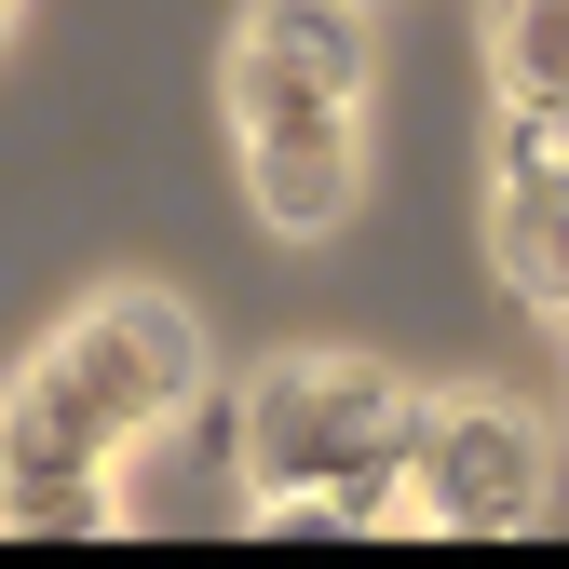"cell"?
Masks as SVG:
<instances>
[{"label": "cell", "mask_w": 569, "mask_h": 569, "mask_svg": "<svg viewBox=\"0 0 569 569\" xmlns=\"http://www.w3.org/2000/svg\"><path fill=\"white\" fill-rule=\"evenodd\" d=\"M420 420H435V407H420L407 380H380V367H284V380H258V407H244V461H258V488L407 475Z\"/></svg>", "instance_id": "6da1fadb"}, {"label": "cell", "mask_w": 569, "mask_h": 569, "mask_svg": "<svg viewBox=\"0 0 569 569\" xmlns=\"http://www.w3.org/2000/svg\"><path fill=\"white\" fill-rule=\"evenodd\" d=\"M28 380H54V393H68V407H82L96 435L122 448V435H150V420H177V407H190V380H203V339H190V312H177V299L122 284V299H96V312L68 326Z\"/></svg>", "instance_id": "7a4b0ae2"}, {"label": "cell", "mask_w": 569, "mask_h": 569, "mask_svg": "<svg viewBox=\"0 0 569 569\" xmlns=\"http://www.w3.org/2000/svg\"><path fill=\"white\" fill-rule=\"evenodd\" d=\"M407 488H420V516H435V529L488 542V529H542L556 461H542V435H529V420H502V407H448V420H420Z\"/></svg>", "instance_id": "3957f363"}, {"label": "cell", "mask_w": 569, "mask_h": 569, "mask_svg": "<svg viewBox=\"0 0 569 569\" xmlns=\"http://www.w3.org/2000/svg\"><path fill=\"white\" fill-rule=\"evenodd\" d=\"M0 529H14V542H82V529H109V435L54 380H28L14 407H0Z\"/></svg>", "instance_id": "277c9868"}, {"label": "cell", "mask_w": 569, "mask_h": 569, "mask_svg": "<svg viewBox=\"0 0 569 569\" xmlns=\"http://www.w3.org/2000/svg\"><path fill=\"white\" fill-rule=\"evenodd\" d=\"M502 271H516L529 312L569 299V96H516V136H502Z\"/></svg>", "instance_id": "5b68a950"}, {"label": "cell", "mask_w": 569, "mask_h": 569, "mask_svg": "<svg viewBox=\"0 0 569 569\" xmlns=\"http://www.w3.org/2000/svg\"><path fill=\"white\" fill-rule=\"evenodd\" d=\"M231 122H244V150H352V96L299 82V68H271L231 41Z\"/></svg>", "instance_id": "8992f818"}, {"label": "cell", "mask_w": 569, "mask_h": 569, "mask_svg": "<svg viewBox=\"0 0 569 569\" xmlns=\"http://www.w3.org/2000/svg\"><path fill=\"white\" fill-rule=\"evenodd\" d=\"M244 54L299 68V82H326V96H352V82H367V41H352V0H258V14H244Z\"/></svg>", "instance_id": "52a82bcc"}, {"label": "cell", "mask_w": 569, "mask_h": 569, "mask_svg": "<svg viewBox=\"0 0 569 569\" xmlns=\"http://www.w3.org/2000/svg\"><path fill=\"white\" fill-rule=\"evenodd\" d=\"M271 231H339L352 218V150H244Z\"/></svg>", "instance_id": "ba28073f"}, {"label": "cell", "mask_w": 569, "mask_h": 569, "mask_svg": "<svg viewBox=\"0 0 569 569\" xmlns=\"http://www.w3.org/2000/svg\"><path fill=\"white\" fill-rule=\"evenodd\" d=\"M502 82H516V96H569V0H516V28H502Z\"/></svg>", "instance_id": "9c48e42d"}, {"label": "cell", "mask_w": 569, "mask_h": 569, "mask_svg": "<svg viewBox=\"0 0 569 569\" xmlns=\"http://www.w3.org/2000/svg\"><path fill=\"white\" fill-rule=\"evenodd\" d=\"M0 14H14V0H0Z\"/></svg>", "instance_id": "30bf717a"}]
</instances>
